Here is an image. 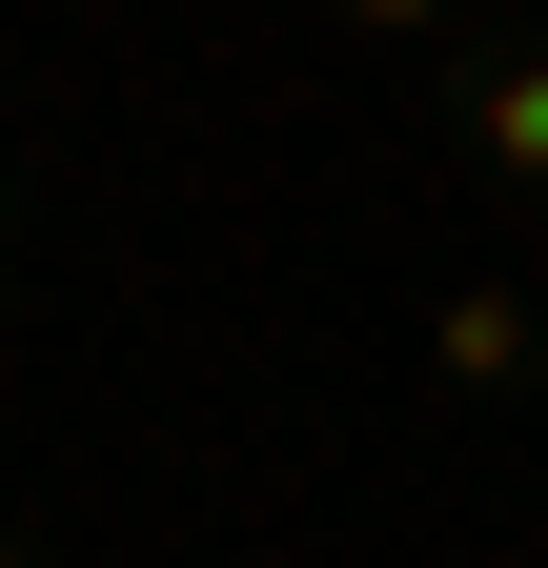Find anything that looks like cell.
<instances>
[{"label": "cell", "instance_id": "6da1fadb", "mask_svg": "<svg viewBox=\"0 0 548 568\" xmlns=\"http://www.w3.org/2000/svg\"><path fill=\"white\" fill-rule=\"evenodd\" d=\"M447 142L488 163V203H548V41H447Z\"/></svg>", "mask_w": 548, "mask_h": 568}, {"label": "cell", "instance_id": "7a4b0ae2", "mask_svg": "<svg viewBox=\"0 0 548 568\" xmlns=\"http://www.w3.org/2000/svg\"><path fill=\"white\" fill-rule=\"evenodd\" d=\"M427 386L447 406H548V305L528 284H447L427 305Z\"/></svg>", "mask_w": 548, "mask_h": 568}, {"label": "cell", "instance_id": "3957f363", "mask_svg": "<svg viewBox=\"0 0 548 568\" xmlns=\"http://www.w3.org/2000/svg\"><path fill=\"white\" fill-rule=\"evenodd\" d=\"M325 21H346V41H406V61H447V41H488V21H467V0H325Z\"/></svg>", "mask_w": 548, "mask_h": 568}, {"label": "cell", "instance_id": "277c9868", "mask_svg": "<svg viewBox=\"0 0 548 568\" xmlns=\"http://www.w3.org/2000/svg\"><path fill=\"white\" fill-rule=\"evenodd\" d=\"M0 325H21V224H0Z\"/></svg>", "mask_w": 548, "mask_h": 568}, {"label": "cell", "instance_id": "5b68a950", "mask_svg": "<svg viewBox=\"0 0 548 568\" xmlns=\"http://www.w3.org/2000/svg\"><path fill=\"white\" fill-rule=\"evenodd\" d=\"M0 568H41V548H0Z\"/></svg>", "mask_w": 548, "mask_h": 568}]
</instances>
